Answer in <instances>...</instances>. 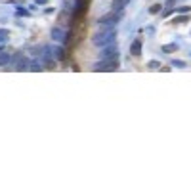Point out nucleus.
<instances>
[{
	"instance_id": "obj_10",
	"label": "nucleus",
	"mask_w": 191,
	"mask_h": 191,
	"mask_svg": "<svg viewBox=\"0 0 191 191\" xmlns=\"http://www.w3.org/2000/svg\"><path fill=\"white\" fill-rule=\"evenodd\" d=\"M10 61H12V56L6 52H0V65H8Z\"/></svg>"
},
{
	"instance_id": "obj_3",
	"label": "nucleus",
	"mask_w": 191,
	"mask_h": 191,
	"mask_svg": "<svg viewBox=\"0 0 191 191\" xmlns=\"http://www.w3.org/2000/svg\"><path fill=\"white\" fill-rule=\"evenodd\" d=\"M117 56H119V48H117V44H109V46H105L103 48V52H101V61H109V59H117Z\"/></svg>"
},
{
	"instance_id": "obj_9",
	"label": "nucleus",
	"mask_w": 191,
	"mask_h": 191,
	"mask_svg": "<svg viewBox=\"0 0 191 191\" xmlns=\"http://www.w3.org/2000/svg\"><path fill=\"white\" fill-rule=\"evenodd\" d=\"M52 56L56 57V59H61L63 57V48L61 46H52Z\"/></svg>"
},
{
	"instance_id": "obj_11",
	"label": "nucleus",
	"mask_w": 191,
	"mask_h": 191,
	"mask_svg": "<svg viewBox=\"0 0 191 191\" xmlns=\"http://www.w3.org/2000/svg\"><path fill=\"white\" fill-rule=\"evenodd\" d=\"M8 38H10V32L6 29H0V42H6Z\"/></svg>"
},
{
	"instance_id": "obj_14",
	"label": "nucleus",
	"mask_w": 191,
	"mask_h": 191,
	"mask_svg": "<svg viewBox=\"0 0 191 191\" xmlns=\"http://www.w3.org/2000/svg\"><path fill=\"white\" fill-rule=\"evenodd\" d=\"M172 65H174V67H185V61H180V59H172Z\"/></svg>"
},
{
	"instance_id": "obj_16",
	"label": "nucleus",
	"mask_w": 191,
	"mask_h": 191,
	"mask_svg": "<svg viewBox=\"0 0 191 191\" xmlns=\"http://www.w3.org/2000/svg\"><path fill=\"white\" fill-rule=\"evenodd\" d=\"M17 15H25V17H27V15H29V10H23V6L17 8Z\"/></svg>"
},
{
	"instance_id": "obj_15",
	"label": "nucleus",
	"mask_w": 191,
	"mask_h": 191,
	"mask_svg": "<svg viewBox=\"0 0 191 191\" xmlns=\"http://www.w3.org/2000/svg\"><path fill=\"white\" fill-rule=\"evenodd\" d=\"M147 67H149V69H157V67H160V63H159V61H149Z\"/></svg>"
},
{
	"instance_id": "obj_2",
	"label": "nucleus",
	"mask_w": 191,
	"mask_h": 191,
	"mask_svg": "<svg viewBox=\"0 0 191 191\" xmlns=\"http://www.w3.org/2000/svg\"><path fill=\"white\" fill-rule=\"evenodd\" d=\"M119 21H121V12H111L105 17L97 19V27L99 29H103V27H117Z\"/></svg>"
},
{
	"instance_id": "obj_6",
	"label": "nucleus",
	"mask_w": 191,
	"mask_h": 191,
	"mask_svg": "<svg viewBox=\"0 0 191 191\" xmlns=\"http://www.w3.org/2000/svg\"><path fill=\"white\" fill-rule=\"evenodd\" d=\"M40 59H42L44 63H48V61L54 59V56H52V46H42V48H40Z\"/></svg>"
},
{
	"instance_id": "obj_5",
	"label": "nucleus",
	"mask_w": 191,
	"mask_h": 191,
	"mask_svg": "<svg viewBox=\"0 0 191 191\" xmlns=\"http://www.w3.org/2000/svg\"><path fill=\"white\" fill-rule=\"evenodd\" d=\"M13 61L17 63V71H29V65H31L29 59H25V57H21V56H15Z\"/></svg>"
},
{
	"instance_id": "obj_7",
	"label": "nucleus",
	"mask_w": 191,
	"mask_h": 191,
	"mask_svg": "<svg viewBox=\"0 0 191 191\" xmlns=\"http://www.w3.org/2000/svg\"><path fill=\"white\" fill-rule=\"evenodd\" d=\"M130 54H132V56H140L141 54V40L140 38H136V40L132 42V46H130Z\"/></svg>"
},
{
	"instance_id": "obj_13",
	"label": "nucleus",
	"mask_w": 191,
	"mask_h": 191,
	"mask_svg": "<svg viewBox=\"0 0 191 191\" xmlns=\"http://www.w3.org/2000/svg\"><path fill=\"white\" fill-rule=\"evenodd\" d=\"M160 8H162L160 4H155V6L149 8V13H159V12H160Z\"/></svg>"
},
{
	"instance_id": "obj_18",
	"label": "nucleus",
	"mask_w": 191,
	"mask_h": 191,
	"mask_svg": "<svg viewBox=\"0 0 191 191\" xmlns=\"http://www.w3.org/2000/svg\"><path fill=\"white\" fill-rule=\"evenodd\" d=\"M0 52H2V46H0Z\"/></svg>"
},
{
	"instance_id": "obj_12",
	"label": "nucleus",
	"mask_w": 191,
	"mask_h": 191,
	"mask_svg": "<svg viewBox=\"0 0 191 191\" xmlns=\"http://www.w3.org/2000/svg\"><path fill=\"white\" fill-rule=\"evenodd\" d=\"M176 12H178V13H189L191 8L189 6H180V8H176Z\"/></svg>"
},
{
	"instance_id": "obj_17",
	"label": "nucleus",
	"mask_w": 191,
	"mask_h": 191,
	"mask_svg": "<svg viewBox=\"0 0 191 191\" xmlns=\"http://www.w3.org/2000/svg\"><path fill=\"white\" fill-rule=\"evenodd\" d=\"M48 0H36V4H46Z\"/></svg>"
},
{
	"instance_id": "obj_4",
	"label": "nucleus",
	"mask_w": 191,
	"mask_h": 191,
	"mask_svg": "<svg viewBox=\"0 0 191 191\" xmlns=\"http://www.w3.org/2000/svg\"><path fill=\"white\" fill-rule=\"evenodd\" d=\"M50 34H52V38H54L56 42H59V44H63L65 40H67V32H65L61 27H52Z\"/></svg>"
},
{
	"instance_id": "obj_8",
	"label": "nucleus",
	"mask_w": 191,
	"mask_h": 191,
	"mask_svg": "<svg viewBox=\"0 0 191 191\" xmlns=\"http://www.w3.org/2000/svg\"><path fill=\"white\" fill-rule=\"evenodd\" d=\"M42 63H44L42 59H32L31 65H29V71H40L42 69Z\"/></svg>"
},
{
	"instance_id": "obj_1",
	"label": "nucleus",
	"mask_w": 191,
	"mask_h": 191,
	"mask_svg": "<svg viewBox=\"0 0 191 191\" xmlns=\"http://www.w3.org/2000/svg\"><path fill=\"white\" fill-rule=\"evenodd\" d=\"M115 38H117V27H103L99 29V32H96L92 36V42L99 48H105V46L113 44Z\"/></svg>"
}]
</instances>
